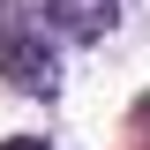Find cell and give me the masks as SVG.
Listing matches in <instances>:
<instances>
[{
  "label": "cell",
  "instance_id": "cell-1",
  "mask_svg": "<svg viewBox=\"0 0 150 150\" xmlns=\"http://www.w3.org/2000/svg\"><path fill=\"white\" fill-rule=\"evenodd\" d=\"M0 68H8V83L30 90V98L60 90V60H53V45H45V30L23 23V15H0Z\"/></svg>",
  "mask_w": 150,
  "mask_h": 150
},
{
  "label": "cell",
  "instance_id": "cell-2",
  "mask_svg": "<svg viewBox=\"0 0 150 150\" xmlns=\"http://www.w3.org/2000/svg\"><path fill=\"white\" fill-rule=\"evenodd\" d=\"M30 8H38V23L60 30V38H98L120 15V0H30Z\"/></svg>",
  "mask_w": 150,
  "mask_h": 150
},
{
  "label": "cell",
  "instance_id": "cell-3",
  "mask_svg": "<svg viewBox=\"0 0 150 150\" xmlns=\"http://www.w3.org/2000/svg\"><path fill=\"white\" fill-rule=\"evenodd\" d=\"M0 150H53V143H38V135H15V143H0Z\"/></svg>",
  "mask_w": 150,
  "mask_h": 150
}]
</instances>
